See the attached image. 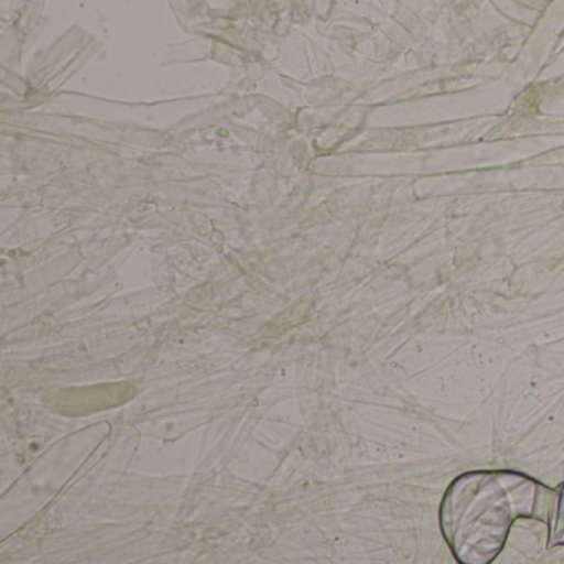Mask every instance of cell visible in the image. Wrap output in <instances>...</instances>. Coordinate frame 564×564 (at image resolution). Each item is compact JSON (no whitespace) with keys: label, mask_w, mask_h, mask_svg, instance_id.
<instances>
[{"label":"cell","mask_w":564,"mask_h":564,"mask_svg":"<svg viewBox=\"0 0 564 564\" xmlns=\"http://www.w3.org/2000/svg\"><path fill=\"white\" fill-rule=\"evenodd\" d=\"M538 487L514 471H470L452 481L442 500L441 527L455 560L491 563L510 533L511 523L531 517Z\"/></svg>","instance_id":"1"},{"label":"cell","mask_w":564,"mask_h":564,"mask_svg":"<svg viewBox=\"0 0 564 564\" xmlns=\"http://www.w3.org/2000/svg\"><path fill=\"white\" fill-rule=\"evenodd\" d=\"M557 544H564V488L563 494H561L560 505H557L553 527H551L550 546H557Z\"/></svg>","instance_id":"2"}]
</instances>
